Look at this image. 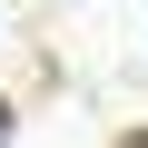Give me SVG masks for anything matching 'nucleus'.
Masks as SVG:
<instances>
[{
    "instance_id": "obj_1",
    "label": "nucleus",
    "mask_w": 148,
    "mask_h": 148,
    "mask_svg": "<svg viewBox=\"0 0 148 148\" xmlns=\"http://www.w3.org/2000/svg\"><path fill=\"white\" fill-rule=\"evenodd\" d=\"M0 148H10V119H0Z\"/></svg>"
}]
</instances>
